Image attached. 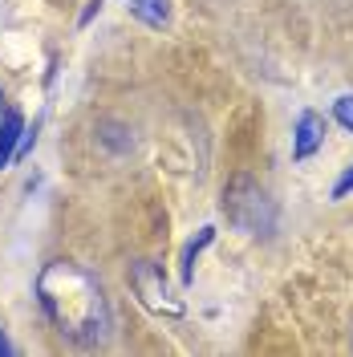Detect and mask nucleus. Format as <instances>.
Instances as JSON below:
<instances>
[{
  "label": "nucleus",
  "mask_w": 353,
  "mask_h": 357,
  "mask_svg": "<svg viewBox=\"0 0 353 357\" xmlns=\"http://www.w3.org/2000/svg\"><path fill=\"white\" fill-rule=\"evenodd\" d=\"M98 13H102V0H89V4H86V13H82V21H77V24L86 29V24L93 21V17H98Z\"/></svg>",
  "instance_id": "9b49d317"
},
{
  "label": "nucleus",
  "mask_w": 353,
  "mask_h": 357,
  "mask_svg": "<svg viewBox=\"0 0 353 357\" xmlns=\"http://www.w3.org/2000/svg\"><path fill=\"white\" fill-rule=\"evenodd\" d=\"M325 142V118L317 110H301L296 126H292V162H305L321 151Z\"/></svg>",
  "instance_id": "20e7f679"
},
{
  "label": "nucleus",
  "mask_w": 353,
  "mask_h": 357,
  "mask_svg": "<svg viewBox=\"0 0 353 357\" xmlns=\"http://www.w3.org/2000/svg\"><path fill=\"white\" fill-rule=\"evenodd\" d=\"M350 191H353V162L345 167V175L337 178V183H333V199H345Z\"/></svg>",
  "instance_id": "1a4fd4ad"
},
{
  "label": "nucleus",
  "mask_w": 353,
  "mask_h": 357,
  "mask_svg": "<svg viewBox=\"0 0 353 357\" xmlns=\"http://www.w3.org/2000/svg\"><path fill=\"white\" fill-rule=\"evenodd\" d=\"M24 134V118L17 110H8L4 118H0V171L13 162V155H17V142H21Z\"/></svg>",
  "instance_id": "423d86ee"
},
{
  "label": "nucleus",
  "mask_w": 353,
  "mask_h": 357,
  "mask_svg": "<svg viewBox=\"0 0 353 357\" xmlns=\"http://www.w3.org/2000/svg\"><path fill=\"white\" fill-rule=\"evenodd\" d=\"M333 118H337V122L353 134V93H341V98L333 102Z\"/></svg>",
  "instance_id": "6e6552de"
},
{
  "label": "nucleus",
  "mask_w": 353,
  "mask_h": 357,
  "mask_svg": "<svg viewBox=\"0 0 353 357\" xmlns=\"http://www.w3.org/2000/svg\"><path fill=\"white\" fill-rule=\"evenodd\" d=\"M37 301L45 317L57 325V333L82 345H102L114 329L110 301L89 268L73 260H53L37 272Z\"/></svg>",
  "instance_id": "f257e3e1"
},
{
  "label": "nucleus",
  "mask_w": 353,
  "mask_h": 357,
  "mask_svg": "<svg viewBox=\"0 0 353 357\" xmlns=\"http://www.w3.org/2000/svg\"><path fill=\"white\" fill-rule=\"evenodd\" d=\"M0 354H13V341L4 337V329H0Z\"/></svg>",
  "instance_id": "f8f14e48"
},
{
  "label": "nucleus",
  "mask_w": 353,
  "mask_h": 357,
  "mask_svg": "<svg viewBox=\"0 0 353 357\" xmlns=\"http://www.w3.org/2000/svg\"><path fill=\"white\" fill-rule=\"evenodd\" d=\"M126 8L142 24H151V29H163V24L171 21V4L167 0H126Z\"/></svg>",
  "instance_id": "0eeeda50"
},
{
  "label": "nucleus",
  "mask_w": 353,
  "mask_h": 357,
  "mask_svg": "<svg viewBox=\"0 0 353 357\" xmlns=\"http://www.w3.org/2000/svg\"><path fill=\"white\" fill-rule=\"evenodd\" d=\"M33 146H37V126H33V130L24 126L21 142H17V155H13V158H24V155H29V151H33Z\"/></svg>",
  "instance_id": "9d476101"
},
{
  "label": "nucleus",
  "mask_w": 353,
  "mask_h": 357,
  "mask_svg": "<svg viewBox=\"0 0 353 357\" xmlns=\"http://www.w3.org/2000/svg\"><path fill=\"white\" fill-rule=\"evenodd\" d=\"M130 289H134V296L142 301V309L155 312V317L179 321V317L187 312L183 296L171 292V284H167V276H163V268H158L155 260H134L130 264Z\"/></svg>",
  "instance_id": "7ed1b4c3"
},
{
  "label": "nucleus",
  "mask_w": 353,
  "mask_h": 357,
  "mask_svg": "<svg viewBox=\"0 0 353 357\" xmlns=\"http://www.w3.org/2000/svg\"><path fill=\"white\" fill-rule=\"evenodd\" d=\"M211 240H216V227H211V223H207V227H199L195 240H187V248H183V260H179V280H183V289L195 280V260H199V252L211 244Z\"/></svg>",
  "instance_id": "39448f33"
},
{
  "label": "nucleus",
  "mask_w": 353,
  "mask_h": 357,
  "mask_svg": "<svg viewBox=\"0 0 353 357\" xmlns=\"http://www.w3.org/2000/svg\"><path fill=\"white\" fill-rule=\"evenodd\" d=\"M223 215H227L232 227H240L248 236H260V231H272L276 207H272L268 191L252 175H236L223 187Z\"/></svg>",
  "instance_id": "f03ea898"
}]
</instances>
